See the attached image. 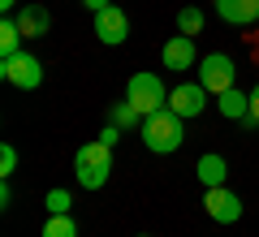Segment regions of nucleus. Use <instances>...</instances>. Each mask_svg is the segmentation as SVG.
I'll use <instances>...</instances> for the list:
<instances>
[{"label":"nucleus","instance_id":"nucleus-1","mask_svg":"<svg viewBox=\"0 0 259 237\" xmlns=\"http://www.w3.org/2000/svg\"><path fill=\"white\" fill-rule=\"evenodd\" d=\"M182 121L186 117H177L173 108H160V112H151V117H143V143H147V151L151 155H173L177 147L186 143Z\"/></svg>","mask_w":259,"mask_h":237},{"label":"nucleus","instance_id":"nucleus-2","mask_svg":"<svg viewBox=\"0 0 259 237\" xmlns=\"http://www.w3.org/2000/svg\"><path fill=\"white\" fill-rule=\"evenodd\" d=\"M74 177H78L82 190H100V185H108V177H112V147H104L100 138L87 143V147H78Z\"/></svg>","mask_w":259,"mask_h":237},{"label":"nucleus","instance_id":"nucleus-3","mask_svg":"<svg viewBox=\"0 0 259 237\" xmlns=\"http://www.w3.org/2000/svg\"><path fill=\"white\" fill-rule=\"evenodd\" d=\"M125 100L134 104V108H139V117H151V112L168 108L164 82H160V73H151V69H143V73H134V78H130V91H125Z\"/></svg>","mask_w":259,"mask_h":237},{"label":"nucleus","instance_id":"nucleus-4","mask_svg":"<svg viewBox=\"0 0 259 237\" xmlns=\"http://www.w3.org/2000/svg\"><path fill=\"white\" fill-rule=\"evenodd\" d=\"M0 78L9 86H18V91H35L39 82H44V61L30 52H18L9 56V61H0Z\"/></svg>","mask_w":259,"mask_h":237},{"label":"nucleus","instance_id":"nucleus-5","mask_svg":"<svg viewBox=\"0 0 259 237\" xmlns=\"http://www.w3.org/2000/svg\"><path fill=\"white\" fill-rule=\"evenodd\" d=\"M233 61L225 52H212V56H203L199 61V82H203V91L207 95H225V91H233Z\"/></svg>","mask_w":259,"mask_h":237},{"label":"nucleus","instance_id":"nucleus-6","mask_svg":"<svg viewBox=\"0 0 259 237\" xmlns=\"http://www.w3.org/2000/svg\"><path fill=\"white\" fill-rule=\"evenodd\" d=\"M203 207H207V216H212L216 224H233V220H242V199L229 190V185H212V190L203 194Z\"/></svg>","mask_w":259,"mask_h":237},{"label":"nucleus","instance_id":"nucleus-7","mask_svg":"<svg viewBox=\"0 0 259 237\" xmlns=\"http://www.w3.org/2000/svg\"><path fill=\"white\" fill-rule=\"evenodd\" d=\"M125 35H130V13L121 9V5H108L104 13H95V39H100V43L117 48Z\"/></svg>","mask_w":259,"mask_h":237},{"label":"nucleus","instance_id":"nucleus-8","mask_svg":"<svg viewBox=\"0 0 259 237\" xmlns=\"http://www.w3.org/2000/svg\"><path fill=\"white\" fill-rule=\"evenodd\" d=\"M168 108L177 112V117H199V112L207 108V91L203 82H182L168 91Z\"/></svg>","mask_w":259,"mask_h":237},{"label":"nucleus","instance_id":"nucleus-9","mask_svg":"<svg viewBox=\"0 0 259 237\" xmlns=\"http://www.w3.org/2000/svg\"><path fill=\"white\" fill-rule=\"evenodd\" d=\"M13 22H18V30L26 39H44L48 30H52V13H48L44 5H22V9L13 13Z\"/></svg>","mask_w":259,"mask_h":237},{"label":"nucleus","instance_id":"nucleus-10","mask_svg":"<svg viewBox=\"0 0 259 237\" xmlns=\"http://www.w3.org/2000/svg\"><path fill=\"white\" fill-rule=\"evenodd\" d=\"M194 61H199V52H194V39L190 35H173L164 43V69L182 73V69H194Z\"/></svg>","mask_w":259,"mask_h":237},{"label":"nucleus","instance_id":"nucleus-11","mask_svg":"<svg viewBox=\"0 0 259 237\" xmlns=\"http://www.w3.org/2000/svg\"><path fill=\"white\" fill-rule=\"evenodd\" d=\"M216 13L229 26H250V22H259V0H216Z\"/></svg>","mask_w":259,"mask_h":237},{"label":"nucleus","instance_id":"nucleus-12","mask_svg":"<svg viewBox=\"0 0 259 237\" xmlns=\"http://www.w3.org/2000/svg\"><path fill=\"white\" fill-rule=\"evenodd\" d=\"M194 173H199V181H203L207 190H212V185H225V177H229V164H225V155L207 151V155H199Z\"/></svg>","mask_w":259,"mask_h":237},{"label":"nucleus","instance_id":"nucleus-13","mask_svg":"<svg viewBox=\"0 0 259 237\" xmlns=\"http://www.w3.org/2000/svg\"><path fill=\"white\" fill-rule=\"evenodd\" d=\"M216 108H221V117H229V121H242V117H250V95H242L238 86H233V91L216 95Z\"/></svg>","mask_w":259,"mask_h":237},{"label":"nucleus","instance_id":"nucleus-14","mask_svg":"<svg viewBox=\"0 0 259 237\" xmlns=\"http://www.w3.org/2000/svg\"><path fill=\"white\" fill-rule=\"evenodd\" d=\"M22 43H26V35L18 30V22H13V18H5V22H0V61H9V56L26 52Z\"/></svg>","mask_w":259,"mask_h":237},{"label":"nucleus","instance_id":"nucleus-15","mask_svg":"<svg viewBox=\"0 0 259 237\" xmlns=\"http://www.w3.org/2000/svg\"><path fill=\"white\" fill-rule=\"evenodd\" d=\"M108 121H112L117 129H143V117H139V108H134L130 100L112 104V108H108Z\"/></svg>","mask_w":259,"mask_h":237},{"label":"nucleus","instance_id":"nucleus-16","mask_svg":"<svg viewBox=\"0 0 259 237\" xmlns=\"http://www.w3.org/2000/svg\"><path fill=\"white\" fill-rule=\"evenodd\" d=\"M203 9H199V5H186V9H177V30H182V35H203Z\"/></svg>","mask_w":259,"mask_h":237},{"label":"nucleus","instance_id":"nucleus-17","mask_svg":"<svg viewBox=\"0 0 259 237\" xmlns=\"http://www.w3.org/2000/svg\"><path fill=\"white\" fill-rule=\"evenodd\" d=\"M44 237H78V224H74V216L65 211V216H48V224H44Z\"/></svg>","mask_w":259,"mask_h":237},{"label":"nucleus","instance_id":"nucleus-18","mask_svg":"<svg viewBox=\"0 0 259 237\" xmlns=\"http://www.w3.org/2000/svg\"><path fill=\"white\" fill-rule=\"evenodd\" d=\"M48 216H65V211L74 207V199H69V190H48Z\"/></svg>","mask_w":259,"mask_h":237},{"label":"nucleus","instance_id":"nucleus-19","mask_svg":"<svg viewBox=\"0 0 259 237\" xmlns=\"http://www.w3.org/2000/svg\"><path fill=\"white\" fill-rule=\"evenodd\" d=\"M13 168H18V151L5 143L0 147V177H13Z\"/></svg>","mask_w":259,"mask_h":237},{"label":"nucleus","instance_id":"nucleus-20","mask_svg":"<svg viewBox=\"0 0 259 237\" xmlns=\"http://www.w3.org/2000/svg\"><path fill=\"white\" fill-rule=\"evenodd\" d=\"M121 134H125V129H117V125L108 121V129L100 134V143H104V147H117V143H121Z\"/></svg>","mask_w":259,"mask_h":237},{"label":"nucleus","instance_id":"nucleus-21","mask_svg":"<svg viewBox=\"0 0 259 237\" xmlns=\"http://www.w3.org/2000/svg\"><path fill=\"white\" fill-rule=\"evenodd\" d=\"M13 203V190H9V177H5V185H0V207H9Z\"/></svg>","mask_w":259,"mask_h":237},{"label":"nucleus","instance_id":"nucleus-22","mask_svg":"<svg viewBox=\"0 0 259 237\" xmlns=\"http://www.w3.org/2000/svg\"><path fill=\"white\" fill-rule=\"evenodd\" d=\"M82 5H87V9H91V13H104V9H108V5H112V0H82Z\"/></svg>","mask_w":259,"mask_h":237},{"label":"nucleus","instance_id":"nucleus-23","mask_svg":"<svg viewBox=\"0 0 259 237\" xmlns=\"http://www.w3.org/2000/svg\"><path fill=\"white\" fill-rule=\"evenodd\" d=\"M250 117L259 121V86H255V91H250Z\"/></svg>","mask_w":259,"mask_h":237},{"label":"nucleus","instance_id":"nucleus-24","mask_svg":"<svg viewBox=\"0 0 259 237\" xmlns=\"http://www.w3.org/2000/svg\"><path fill=\"white\" fill-rule=\"evenodd\" d=\"M0 9H5V13H18V0H0Z\"/></svg>","mask_w":259,"mask_h":237},{"label":"nucleus","instance_id":"nucleus-25","mask_svg":"<svg viewBox=\"0 0 259 237\" xmlns=\"http://www.w3.org/2000/svg\"><path fill=\"white\" fill-rule=\"evenodd\" d=\"M143 237H147V233H143Z\"/></svg>","mask_w":259,"mask_h":237}]
</instances>
